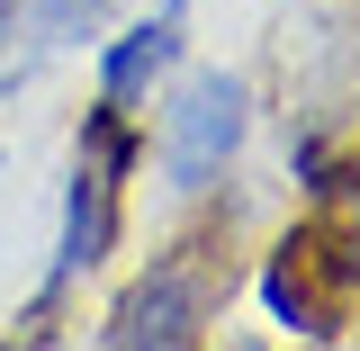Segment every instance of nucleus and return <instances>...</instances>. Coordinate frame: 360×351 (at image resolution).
<instances>
[{
	"mask_svg": "<svg viewBox=\"0 0 360 351\" xmlns=\"http://www.w3.org/2000/svg\"><path fill=\"white\" fill-rule=\"evenodd\" d=\"M180 37H189V9H180V0H162L153 18H135L127 37H108L99 45V99H117V108L144 99V90L180 63Z\"/></svg>",
	"mask_w": 360,
	"mask_h": 351,
	"instance_id": "nucleus-5",
	"label": "nucleus"
},
{
	"mask_svg": "<svg viewBox=\"0 0 360 351\" xmlns=\"http://www.w3.org/2000/svg\"><path fill=\"white\" fill-rule=\"evenodd\" d=\"M243 144V82L234 72H189L162 108V180L172 189H207Z\"/></svg>",
	"mask_w": 360,
	"mask_h": 351,
	"instance_id": "nucleus-3",
	"label": "nucleus"
},
{
	"mask_svg": "<svg viewBox=\"0 0 360 351\" xmlns=\"http://www.w3.org/2000/svg\"><path fill=\"white\" fill-rule=\"evenodd\" d=\"M198 324H207V279H198L189 243H180L172 262H153L127 298L108 307L99 343L108 351H180V343H198Z\"/></svg>",
	"mask_w": 360,
	"mask_h": 351,
	"instance_id": "nucleus-4",
	"label": "nucleus"
},
{
	"mask_svg": "<svg viewBox=\"0 0 360 351\" xmlns=\"http://www.w3.org/2000/svg\"><path fill=\"white\" fill-rule=\"evenodd\" d=\"M135 162V135H127V108L117 99H99L82 117V162H72V198H63V243H54V262H45V288L37 298H63L82 270L108 262V243H117V180Z\"/></svg>",
	"mask_w": 360,
	"mask_h": 351,
	"instance_id": "nucleus-2",
	"label": "nucleus"
},
{
	"mask_svg": "<svg viewBox=\"0 0 360 351\" xmlns=\"http://www.w3.org/2000/svg\"><path fill=\"white\" fill-rule=\"evenodd\" d=\"M352 298H360V234L342 217L297 225L262 262V307H270V324L297 333V343H333L342 315H352Z\"/></svg>",
	"mask_w": 360,
	"mask_h": 351,
	"instance_id": "nucleus-1",
	"label": "nucleus"
}]
</instances>
